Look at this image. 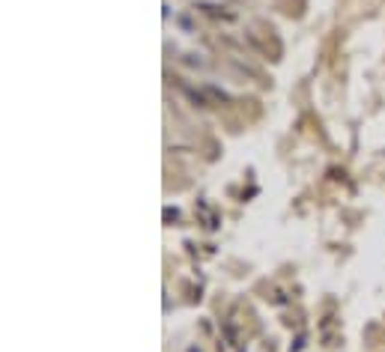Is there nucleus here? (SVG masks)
Segmentation results:
<instances>
[]
</instances>
